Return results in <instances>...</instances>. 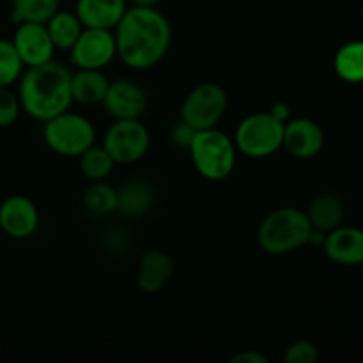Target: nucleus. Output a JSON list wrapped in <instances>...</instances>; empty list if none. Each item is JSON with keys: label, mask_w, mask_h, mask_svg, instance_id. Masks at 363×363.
Instances as JSON below:
<instances>
[{"label": "nucleus", "mask_w": 363, "mask_h": 363, "mask_svg": "<svg viewBox=\"0 0 363 363\" xmlns=\"http://www.w3.org/2000/svg\"><path fill=\"white\" fill-rule=\"evenodd\" d=\"M126 9V0H78L74 13L84 27L113 30Z\"/></svg>", "instance_id": "16"}, {"label": "nucleus", "mask_w": 363, "mask_h": 363, "mask_svg": "<svg viewBox=\"0 0 363 363\" xmlns=\"http://www.w3.org/2000/svg\"><path fill=\"white\" fill-rule=\"evenodd\" d=\"M11 41L25 67L39 66L53 59L55 46L50 39L45 23H34V21L18 23Z\"/></svg>", "instance_id": "12"}, {"label": "nucleus", "mask_w": 363, "mask_h": 363, "mask_svg": "<svg viewBox=\"0 0 363 363\" xmlns=\"http://www.w3.org/2000/svg\"><path fill=\"white\" fill-rule=\"evenodd\" d=\"M45 25L55 50H64V52L73 48L84 30V25L77 13H67V11H57Z\"/></svg>", "instance_id": "20"}, {"label": "nucleus", "mask_w": 363, "mask_h": 363, "mask_svg": "<svg viewBox=\"0 0 363 363\" xmlns=\"http://www.w3.org/2000/svg\"><path fill=\"white\" fill-rule=\"evenodd\" d=\"M312 227L307 213L298 208H279L269 213L257 230V243L268 255H287L311 243Z\"/></svg>", "instance_id": "3"}, {"label": "nucleus", "mask_w": 363, "mask_h": 363, "mask_svg": "<svg viewBox=\"0 0 363 363\" xmlns=\"http://www.w3.org/2000/svg\"><path fill=\"white\" fill-rule=\"evenodd\" d=\"M335 73L350 84H362L363 82V41H351L344 45L337 52Z\"/></svg>", "instance_id": "21"}, {"label": "nucleus", "mask_w": 363, "mask_h": 363, "mask_svg": "<svg viewBox=\"0 0 363 363\" xmlns=\"http://www.w3.org/2000/svg\"><path fill=\"white\" fill-rule=\"evenodd\" d=\"M60 0H13L11 20L14 23H46L59 11Z\"/></svg>", "instance_id": "24"}, {"label": "nucleus", "mask_w": 363, "mask_h": 363, "mask_svg": "<svg viewBox=\"0 0 363 363\" xmlns=\"http://www.w3.org/2000/svg\"><path fill=\"white\" fill-rule=\"evenodd\" d=\"M18 82L21 108L35 121L45 123L73 105L71 71L57 60L27 67Z\"/></svg>", "instance_id": "2"}, {"label": "nucleus", "mask_w": 363, "mask_h": 363, "mask_svg": "<svg viewBox=\"0 0 363 363\" xmlns=\"http://www.w3.org/2000/svg\"><path fill=\"white\" fill-rule=\"evenodd\" d=\"M84 206L96 216L117 213V188L105 181H92L84 194Z\"/></svg>", "instance_id": "22"}, {"label": "nucleus", "mask_w": 363, "mask_h": 363, "mask_svg": "<svg viewBox=\"0 0 363 363\" xmlns=\"http://www.w3.org/2000/svg\"><path fill=\"white\" fill-rule=\"evenodd\" d=\"M308 220L315 230L328 234L330 230L342 225L344 216H346V208L342 201L332 194H321L312 199L307 211Z\"/></svg>", "instance_id": "19"}, {"label": "nucleus", "mask_w": 363, "mask_h": 363, "mask_svg": "<svg viewBox=\"0 0 363 363\" xmlns=\"http://www.w3.org/2000/svg\"><path fill=\"white\" fill-rule=\"evenodd\" d=\"M20 98L11 87H0V128H9L20 116Z\"/></svg>", "instance_id": "26"}, {"label": "nucleus", "mask_w": 363, "mask_h": 363, "mask_svg": "<svg viewBox=\"0 0 363 363\" xmlns=\"http://www.w3.org/2000/svg\"><path fill=\"white\" fill-rule=\"evenodd\" d=\"M101 145L116 165H131L147 155L151 135L140 119H117L106 130Z\"/></svg>", "instance_id": "8"}, {"label": "nucleus", "mask_w": 363, "mask_h": 363, "mask_svg": "<svg viewBox=\"0 0 363 363\" xmlns=\"http://www.w3.org/2000/svg\"><path fill=\"white\" fill-rule=\"evenodd\" d=\"M284 123L269 112H255L241 119L234 133L238 152L254 160L269 158L282 149Z\"/></svg>", "instance_id": "6"}, {"label": "nucleus", "mask_w": 363, "mask_h": 363, "mask_svg": "<svg viewBox=\"0 0 363 363\" xmlns=\"http://www.w3.org/2000/svg\"><path fill=\"white\" fill-rule=\"evenodd\" d=\"M227 92L215 82H204L191 89L181 105V119L195 131L216 128L227 112Z\"/></svg>", "instance_id": "7"}, {"label": "nucleus", "mask_w": 363, "mask_h": 363, "mask_svg": "<svg viewBox=\"0 0 363 363\" xmlns=\"http://www.w3.org/2000/svg\"><path fill=\"white\" fill-rule=\"evenodd\" d=\"M195 170L208 181H223L236 167L238 149L234 138L216 128L195 131L188 147Z\"/></svg>", "instance_id": "4"}, {"label": "nucleus", "mask_w": 363, "mask_h": 363, "mask_svg": "<svg viewBox=\"0 0 363 363\" xmlns=\"http://www.w3.org/2000/svg\"><path fill=\"white\" fill-rule=\"evenodd\" d=\"M360 266H362V279H363V262H362V264H360Z\"/></svg>", "instance_id": "32"}, {"label": "nucleus", "mask_w": 363, "mask_h": 363, "mask_svg": "<svg viewBox=\"0 0 363 363\" xmlns=\"http://www.w3.org/2000/svg\"><path fill=\"white\" fill-rule=\"evenodd\" d=\"M269 113H272L273 117H275L277 121H280V123H284L286 124L287 121L291 119V106L289 105H286V103H275V105L272 106V110H269Z\"/></svg>", "instance_id": "30"}, {"label": "nucleus", "mask_w": 363, "mask_h": 363, "mask_svg": "<svg viewBox=\"0 0 363 363\" xmlns=\"http://www.w3.org/2000/svg\"><path fill=\"white\" fill-rule=\"evenodd\" d=\"M38 206L25 195H9L0 204V230L13 240H27L38 230Z\"/></svg>", "instance_id": "11"}, {"label": "nucleus", "mask_w": 363, "mask_h": 363, "mask_svg": "<svg viewBox=\"0 0 363 363\" xmlns=\"http://www.w3.org/2000/svg\"><path fill=\"white\" fill-rule=\"evenodd\" d=\"M323 145H325V131L315 121L307 117H291L284 124L282 147L294 158H314L323 151Z\"/></svg>", "instance_id": "13"}, {"label": "nucleus", "mask_w": 363, "mask_h": 363, "mask_svg": "<svg viewBox=\"0 0 363 363\" xmlns=\"http://www.w3.org/2000/svg\"><path fill=\"white\" fill-rule=\"evenodd\" d=\"M174 261L167 252L149 248L138 259L137 286L147 294L160 293L174 277Z\"/></svg>", "instance_id": "14"}, {"label": "nucleus", "mask_w": 363, "mask_h": 363, "mask_svg": "<svg viewBox=\"0 0 363 363\" xmlns=\"http://www.w3.org/2000/svg\"><path fill=\"white\" fill-rule=\"evenodd\" d=\"M326 255L337 264L357 266L363 262V230L357 227H337L325 238Z\"/></svg>", "instance_id": "15"}, {"label": "nucleus", "mask_w": 363, "mask_h": 363, "mask_svg": "<svg viewBox=\"0 0 363 363\" xmlns=\"http://www.w3.org/2000/svg\"><path fill=\"white\" fill-rule=\"evenodd\" d=\"M23 67L13 41L0 39V87H11L16 84L23 73Z\"/></svg>", "instance_id": "25"}, {"label": "nucleus", "mask_w": 363, "mask_h": 363, "mask_svg": "<svg viewBox=\"0 0 363 363\" xmlns=\"http://www.w3.org/2000/svg\"><path fill=\"white\" fill-rule=\"evenodd\" d=\"M233 363H269V358L266 354L259 353V351H241V353L234 354Z\"/></svg>", "instance_id": "29"}, {"label": "nucleus", "mask_w": 363, "mask_h": 363, "mask_svg": "<svg viewBox=\"0 0 363 363\" xmlns=\"http://www.w3.org/2000/svg\"><path fill=\"white\" fill-rule=\"evenodd\" d=\"M110 80L103 69H78L71 73V96L73 103L84 106L101 105Z\"/></svg>", "instance_id": "18"}, {"label": "nucleus", "mask_w": 363, "mask_h": 363, "mask_svg": "<svg viewBox=\"0 0 363 363\" xmlns=\"http://www.w3.org/2000/svg\"><path fill=\"white\" fill-rule=\"evenodd\" d=\"M133 6H142V7H155L160 0H130Z\"/></svg>", "instance_id": "31"}, {"label": "nucleus", "mask_w": 363, "mask_h": 363, "mask_svg": "<svg viewBox=\"0 0 363 363\" xmlns=\"http://www.w3.org/2000/svg\"><path fill=\"white\" fill-rule=\"evenodd\" d=\"M194 135H195L194 128H191L190 124L184 123L183 119L177 121V123L170 128V140H172V144L176 145V147L186 149V151L188 147H190Z\"/></svg>", "instance_id": "28"}, {"label": "nucleus", "mask_w": 363, "mask_h": 363, "mask_svg": "<svg viewBox=\"0 0 363 363\" xmlns=\"http://www.w3.org/2000/svg\"><path fill=\"white\" fill-rule=\"evenodd\" d=\"M156 202V190L149 181L130 179L117 188V213L126 218L144 216Z\"/></svg>", "instance_id": "17"}, {"label": "nucleus", "mask_w": 363, "mask_h": 363, "mask_svg": "<svg viewBox=\"0 0 363 363\" xmlns=\"http://www.w3.org/2000/svg\"><path fill=\"white\" fill-rule=\"evenodd\" d=\"M117 57L128 67L145 71L162 62L172 43L169 18L155 7L133 6L113 28Z\"/></svg>", "instance_id": "1"}, {"label": "nucleus", "mask_w": 363, "mask_h": 363, "mask_svg": "<svg viewBox=\"0 0 363 363\" xmlns=\"http://www.w3.org/2000/svg\"><path fill=\"white\" fill-rule=\"evenodd\" d=\"M43 138L55 155L78 158L96 144V130L87 117L66 110L43 123Z\"/></svg>", "instance_id": "5"}, {"label": "nucleus", "mask_w": 363, "mask_h": 363, "mask_svg": "<svg viewBox=\"0 0 363 363\" xmlns=\"http://www.w3.org/2000/svg\"><path fill=\"white\" fill-rule=\"evenodd\" d=\"M319 351L311 340H296L286 350L284 360L286 363H314L318 362Z\"/></svg>", "instance_id": "27"}, {"label": "nucleus", "mask_w": 363, "mask_h": 363, "mask_svg": "<svg viewBox=\"0 0 363 363\" xmlns=\"http://www.w3.org/2000/svg\"><path fill=\"white\" fill-rule=\"evenodd\" d=\"M147 92L137 82L128 78H117L110 82L108 91L103 98V108L117 119H140L142 113L147 108Z\"/></svg>", "instance_id": "10"}, {"label": "nucleus", "mask_w": 363, "mask_h": 363, "mask_svg": "<svg viewBox=\"0 0 363 363\" xmlns=\"http://www.w3.org/2000/svg\"><path fill=\"white\" fill-rule=\"evenodd\" d=\"M78 165H80V172L84 174L85 179L92 183V181H105L113 172L116 162L103 145L94 144L84 155L78 156Z\"/></svg>", "instance_id": "23"}, {"label": "nucleus", "mask_w": 363, "mask_h": 363, "mask_svg": "<svg viewBox=\"0 0 363 363\" xmlns=\"http://www.w3.org/2000/svg\"><path fill=\"white\" fill-rule=\"evenodd\" d=\"M117 57L113 30L84 27L69 50V60L77 69H105Z\"/></svg>", "instance_id": "9"}]
</instances>
